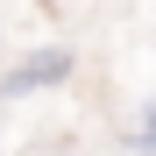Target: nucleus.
<instances>
[{"mask_svg": "<svg viewBox=\"0 0 156 156\" xmlns=\"http://www.w3.org/2000/svg\"><path fill=\"white\" fill-rule=\"evenodd\" d=\"M71 71H78V57L71 50H29L21 64H7L0 71V99H29V92H50V85H71Z\"/></svg>", "mask_w": 156, "mask_h": 156, "instance_id": "1", "label": "nucleus"}, {"mask_svg": "<svg viewBox=\"0 0 156 156\" xmlns=\"http://www.w3.org/2000/svg\"><path fill=\"white\" fill-rule=\"evenodd\" d=\"M128 149H135V156H156V99L142 107V121H135V135H128Z\"/></svg>", "mask_w": 156, "mask_h": 156, "instance_id": "2", "label": "nucleus"}]
</instances>
